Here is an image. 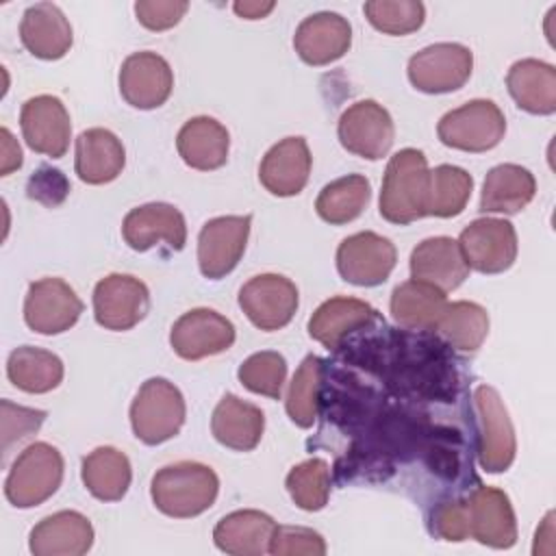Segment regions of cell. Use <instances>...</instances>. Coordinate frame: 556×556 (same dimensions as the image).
Returning a JSON list of instances; mask_svg holds the SVG:
<instances>
[{
	"instance_id": "cell-1",
	"label": "cell",
	"mask_w": 556,
	"mask_h": 556,
	"mask_svg": "<svg viewBox=\"0 0 556 556\" xmlns=\"http://www.w3.org/2000/svg\"><path fill=\"white\" fill-rule=\"evenodd\" d=\"M219 493L217 473L202 463L180 460L161 467L152 476L150 495L154 506L174 519L198 517L208 510Z\"/></svg>"
},
{
	"instance_id": "cell-2",
	"label": "cell",
	"mask_w": 556,
	"mask_h": 556,
	"mask_svg": "<svg viewBox=\"0 0 556 556\" xmlns=\"http://www.w3.org/2000/svg\"><path fill=\"white\" fill-rule=\"evenodd\" d=\"M430 169L421 150L395 152L384 169L380 191V215L391 224H413L426 215Z\"/></svg>"
},
{
	"instance_id": "cell-3",
	"label": "cell",
	"mask_w": 556,
	"mask_h": 556,
	"mask_svg": "<svg viewBox=\"0 0 556 556\" xmlns=\"http://www.w3.org/2000/svg\"><path fill=\"white\" fill-rule=\"evenodd\" d=\"M185 415L187 408L180 389L165 378H148L130 404L132 432L146 445H159L176 437L185 424Z\"/></svg>"
},
{
	"instance_id": "cell-4",
	"label": "cell",
	"mask_w": 556,
	"mask_h": 556,
	"mask_svg": "<svg viewBox=\"0 0 556 556\" xmlns=\"http://www.w3.org/2000/svg\"><path fill=\"white\" fill-rule=\"evenodd\" d=\"M63 469V456L54 445L30 443L15 458L4 480V495L15 508L39 506L61 486Z\"/></svg>"
},
{
	"instance_id": "cell-5",
	"label": "cell",
	"mask_w": 556,
	"mask_h": 556,
	"mask_svg": "<svg viewBox=\"0 0 556 556\" xmlns=\"http://www.w3.org/2000/svg\"><path fill=\"white\" fill-rule=\"evenodd\" d=\"M506 132V117L493 100H469L447 111L437 126L441 143L463 152H486L495 148Z\"/></svg>"
},
{
	"instance_id": "cell-6",
	"label": "cell",
	"mask_w": 556,
	"mask_h": 556,
	"mask_svg": "<svg viewBox=\"0 0 556 556\" xmlns=\"http://www.w3.org/2000/svg\"><path fill=\"white\" fill-rule=\"evenodd\" d=\"M473 410L478 424V458L489 473L506 471L517 452L515 428L508 410L493 387H478L473 391Z\"/></svg>"
},
{
	"instance_id": "cell-7",
	"label": "cell",
	"mask_w": 556,
	"mask_h": 556,
	"mask_svg": "<svg viewBox=\"0 0 556 556\" xmlns=\"http://www.w3.org/2000/svg\"><path fill=\"white\" fill-rule=\"evenodd\" d=\"M473 70V54L463 43L441 41L426 46L408 59V80L424 93H450L460 89Z\"/></svg>"
},
{
	"instance_id": "cell-8",
	"label": "cell",
	"mask_w": 556,
	"mask_h": 556,
	"mask_svg": "<svg viewBox=\"0 0 556 556\" xmlns=\"http://www.w3.org/2000/svg\"><path fill=\"white\" fill-rule=\"evenodd\" d=\"M458 248L469 269L502 274L517 258V230L508 219L478 217L458 237Z\"/></svg>"
},
{
	"instance_id": "cell-9",
	"label": "cell",
	"mask_w": 556,
	"mask_h": 556,
	"mask_svg": "<svg viewBox=\"0 0 556 556\" xmlns=\"http://www.w3.org/2000/svg\"><path fill=\"white\" fill-rule=\"evenodd\" d=\"M397 261L395 245L391 239L371 230L345 237L337 248L339 276L356 287L382 285Z\"/></svg>"
},
{
	"instance_id": "cell-10",
	"label": "cell",
	"mask_w": 556,
	"mask_h": 556,
	"mask_svg": "<svg viewBox=\"0 0 556 556\" xmlns=\"http://www.w3.org/2000/svg\"><path fill=\"white\" fill-rule=\"evenodd\" d=\"M337 135L348 152L378 161L391 150L395 126L382 104L376 100H358L341 113Z\"/></svg>"
},
{
	"instance_id": "cell-11",
	"label": "cell",
	"mask_w": 556,
	"mask_h": 556,
	"mask_svg": "<svg viewBox=\"0 0 556 556\" xmlns=\"http://www.w3.org/2000/svg\"><path fill=\"white\" fill-rule=\"evenodd\" d=\"M250 215H222L208 219L198 235V265L204 278L219 280L230 274L245 252Z\"/></svg>"
},
{
	"instance_id": "cell-12",
	"label": "cell",
	"mask_w": 556,
	"mask_h": 556,
	"mask_svg": "<svg viewBox=\"0 0 556 556\" xmlns=\"http://www.w3.org/2000/svg\"><path fill=\"white\" fill-rule=\"evenodd\" d=\"M83 313V302L63 278H41L28 285L24 298V321L33 332L61 334Z\"/></svg>"
},
{
	"instance_id": "cell-13",
	"label": "cell",
	"mask_w": 556,
	"mask_h": 556,
	"mask_svg": "<svg viewBox=\"0 0 556 556\" xmlns=\"http://www.w3.org/2000/svg\"><path fill=\"white\" fill-rule=\"evenodd\" d=\"M298 287L280 274H258L239 291V306L261 330L285 328L298 311Z\"/></svg>"
},
{
	"instance_id": "cell-14",
	"label": "cell",
	"mask_w": 556,
	"mask_h": 556,
	"mask_svg": "<svg viewBox=\"0 0 556 556\" xmlns=\"http://www.w3.org/2000/svg\"><path fill=\"white\" fill-rule=\"evenodd\" d=\"M150 308L146 282L130 274H109L93 289V317L106 330H130Z\"/></svg>"
},
{
	"instance_id": "cell-15",
	"label": "cell",
	"mask_w": 556,
	"mask_h": 556,
	"mask_svg": "<svg viewBox=\"0 0 556 556\" xmlns=\"http://www.w3.org/2000/svg\"><path fill=\"white\" fill-rule=\"evenodd\" d=\"M235 343V326L213 308H191L169 332L172 350L185 361H202L226 352Z\"/></svg>"
},
{
	"instance_id": "cell-16",
	"label": "cell",
	"mask_w": 556,
	"mask_h": 556,
	"mask_svg": "<svg viewBox=\"0 0 556 556\" xmlns=\"http://www.w3.org/2000/svg\"><path fill=\"white\" fill-rule=\"evenodd\" d=\"M122 98L141 111L159 109L172 96L174 74L169 63L150 50L132 52L124 59L119 70Z\"/></svg>"
},
{
	"instance_id": "cell-17",
	"label": "cell",
	"mask_w": 556,
	"mask_h": 556,
	"mask_svg": "<svg viewBox=\"0 0 556 556\" xmlns=\"http://www.w3.org/2000/svg\"><path fill=\"white\" fill-rule=\"evenodd\" d=\"M20 126L28 148L37 154L61 159L70 148V113L56 96L28 98L20 111Z\"/></svg>"
},
{
	"instance_id": "cell-18",
	"label": "cell",
	"mask_w": 556,
	"mask_h": 556,
	"mask_svg": "<svg viewBox=\"0 0 556 556\" xmlns=\"http://www.w3.org/2000/svg\"><path fill=\"white\" fill-rule=\"evenodd\" d=\"M122 237L135 252H146L159 243L169 250H182L187 241V224L182 213L165 202H150L126 213Z\"/></svg>"
},
{
	"instance_id": "cell-19",
	"label": "cell",
	"mask_w": 556,
	"mask_h": 556,
	"mask_svg": "<svg viewBox=\"0 0 556 556\" xmlns=\"http://www.w3.org/2000/svg\"><path fill=\"white\" fill-rule=\"evenodd\" d=\"M467 521L469 536L478 543L508 549L517 541V521L510 500L504 491L495 486H478L467 500Z\"/></svg>"
},
{
	"instance_id": "cell-20",
	"label": "cell",
	"mask_w": 556,
	"mask_h": 556,
	"mask_svg": "<svg viewBox=\"0 0 556 556\" xmlns=\"http://www.w3.org/2000/svg\"><path fill=\"white\" fill-rule=\"evenodd\" d=\"M352 46L350 22L332 11H319L300 22L293 35L298 56L308 65H328L341 59Z\"/></svg>"
},
{
	"instance_id": "cell-21",
	"label": "cell",
	"mask_w": 556,
	"mask_h": 556,
	"mask_svg": "<svg viewBox=\"0 0 556 556\" xmlns=\"http://www.w3.org/2000/svg\"><path fill=\"white\" fill-rule=\"evenodd\" d=\"M313 156L304 137H285L274 143L258 167L261 185L278 198L298 195L311 174Z\"/></svg>"
},
{
	"instance_id": "cell-22",
	"label": "cell",
	"mask_w": 556,
	"mask_h": 556,
	"mask_svg": "<svg viewBox=\"0 0 556 556\" xmlns=\"http://www.w3.org/2000/svg\"><path fill=\"white\" fill-rule=\"evenodd\" d=\"M22 46L37 59L56 61L72 48L74 33L65 13L52 2L28 7L20 22Z\"/></svg>"
},
{
	"instance_id": "cell-23",
	"label": "cell",
	"mask_w": 556,
	"mask_h": 556,
	"mask_svg": "<svg viewBox=\"0 0 556 556\" xmlns=\"http://www.w3.org/2000/svg\"><path fill=\"white\" fill-rule=\"evenodd\" d=\"M93 545V526L78 510H59L43 517L28 539L35 556H80Z\"/></svg>"
},
{
	"instance_id": "cell-24",
	"label": "cell",
	"mask_w": 556,
	"mask_h": 556,
	"mask_svg": "<svg viewBox=\"0 0 556 556\" xmlns=\"http://www.w3.org/2000/svg\"><path fill=\"white\" fill-rule=\"evenodd\" d=\"M469 267L463 258L458 241L452 237H430L410 252V276L434 285L443 293L454 291L467 278Z\"/></svg>"
},
{
	"instance_id": "cell-25",
	"label": "cell",
	"mask_w": 556,
	"mask_h": 556,
	"mask_svg": "<svg viewBox=\"0 0 556 556\" xmlns=\"http://www.w3.org/2000/svg\"><path fill=\"white\" fill-rule=\"evenodd\" d=\"M126 165V150L115 132L89 128L76 137L74 169L87 185H106L115 180Z\"/></svg>"
},
{
	"instance_id": "cell-26",
	"label": "cell",
	"mask_w": 556,
	"mask_h": 556,
	"mask_svg": "<svg viewBox=\"0 0 556 556\" xmlns=\"http://www.w3.org/2000/svg\"><path fill=\"white\" fill-rule=\"evenodd\" d=\"M176 150L180 159L193 169H219L228 161L230 135L226 126L217 119L208 115H198L185 122L178 130Z\"/></svg>"
},
{
	"instance_id": "cell-27",
	"label": "cell",
	"mask_w": 556,
	"mask_h": 556,
	"mask_svg": "<svg viewBox=\"0 0 556 556\" xmlns=\"http://www.w3.org/2000/svg\"><path fill=\"white\" fill-rule=\"evenodd\" d=\"M265 430L263 410L232 393H226L211 417L213 437L230 450L250 452L261 443Z\"/></svg>"
},
{
	"instance_id": "cell-28",
	"label": "cell",
	"mask_w": 556,
	"mask_h": 556,
	"mask_svg": "<svg viewBox=\"0 0 556 556\" xmlns=\"http://www.w3.org/2000/svg\"><path fill=\"white\" fill-rule=\"evenodd\" d=\"M506 87L519 109L532 115L556 111V70L539 59L515 61L506 74Z\"/></svg>"
},
{
	"instance_id": "cell-29",
	"label": "cell",
	"mask_w": 556,
	"mask_h": 556,
	"mask_svg": "<svg viewBox=\"0 0 556 556\" xmlns=\"http://www.w3.org/2000/svg\"><path fill=\"white\" fill-rule=\"evenodd\" d=\"M276 532V521L261 510H235L222 517L213 530L215 545L232 556H263L269 552V541Z\"/></svg>"
},
{
	"instance_id": "cell-30",
	"label": "cell",
	"mask_w": 556,
	"mask_h": 556,
	"mask_svg": "<svg viewBox=\"0 0 556 556\" xmlns=\"http://www.w3.org/2000/svg\"><path fill=\"white\" fill-rule=\"evenodd\" d=\"M536 193V180L530 169L502 163L489 169L482 195H480V211L484 213H519L526 208Z\"/></svg>"
},
{
	"instance_id": "cell-31",
	"label": "cell",
	"mask_w": 556,
	"mask_h": 556,
	"mask_svg": "<svg viewBox=\"0 0 556 556\" xmlns=\"http://www.w3.org/2000/svg\"><path fill=\"white\" fill-rule=\"evenodd\" d=\"M389 306L400 326L410 330H434L447 306V298L434 285L410 278L393 289Z\"/></svg>"
},
{
	"instance_id": "cell-32",
	"label": "cell",
	"mask_w": 556,
	"mask_h": 556,
	"mask_svg": "<svg viewBox=\"0 0 556 556\" xmlns=\"http://www.w3.org/2000/svg\"><path fill=\"white\" fill-rule=\"evenodd\" d=\"M374 317L376 311L367 302L337 295L315 308L308 319V334L330 350L337 348L352 330L369 324Z\"/></svg>"
},
{
	"instance_id": "cell-33",
	"label": "cell",
	"mask_w": 556,
	"mask_h": 556,
	"mask_svg": "<svg viewBox=\"0 0 556 556\" xmlns=\"http://www.w3.org/2000/svg\"><path fill=\"white\" fill-rule=\"evenodd\" d=\"M80 478L85 489L100 502H117L126 495L132 469L124 452L111 445L96 447L83 458Z\"/></svg>"
},
{
	"instance_id": "cell-34",
	"label": "cell",
	"mask_w": 556,
	"mask_h": 556,
	"mask_svg": "<svg viewBox=\"0 0 556 556\" xmlns=\"http://www.w3.org/2000/svg\"><path fill=\"white\" fill-rule=\"evenodd\" d=\"M7 376L20 391L48 393L63 380V361L48 350L22 345L9 354Z\"/></svg>"
},
{
	"instance_id": "cell-35",
	"label": "cell",
	"mask_w": 556,
	"mask_h": 556,
	"mask_svg": "<svg viewBox=\"0 0 556 556\" xmlns=\"http://www.w3.org/2000/svg\"><path fill=\"white\" fill-rule=\"evenodd\" d=\"M369 198L371 182L361 174H348L328 182L319 191L315 200V211L324 222L341 226L354 222L365 211Z\"/></svg>"
},
{
	"instance_id": "cell-36",
	"label": "cell",
	"mask_w": 556,
	"mask_h": 556,
	"mask_svg": "<svg viewBox=\"0 0 556 556\" xmlns=\"http://www.w3.org/2000/svg\"><path fill=\"white\" fill-rule=\"evenodd\" d=\"M452 348L460 352H476L489 334V315L486 311L467 300L447 302L437 328H434Z\"/></svg>"
},
{
	"instance_id": "cell-37",
	"label": "cell",
	"mask_w": 556,
	"mask_h": 556,
	"mask_svg": "<svg viewBox=\"0 0 556 556\" xmlns=\"http://www.w3.org/2000/svg\"><path fill=\"white\" fill-rule=\"evenodd\" d=\"M473 189V178L469 172L456 165H437L430 169L428 185V206L426 215L434 217H456L465 211Z\"/></svg>"
},
{
	"instance_id": "cell-38",
	"label": "cell",
	"mask_w": 556,
	"mask_h": 556,
	"mask_svg": "<svg viewBox=\"0 0 556 556\" xmlns=\"http://www.w3.org/2000/svg\"><path fill=\"white\" fill-rule=\"evenodd\" d=\"M321 358L315 354H308L298 371L293 374V380L289 384L287 393V415L298 428H311L317 419L319 410V384H321Z\"/></svg>"
},
{
	"instance_id": "cell-39",
	"label": "cell",
	"mask_w": 556,
	"mask_h": 556,
	"mask_svg": "<svg viewBox=\"0 0 556 556\" xmlns=\"http://www.w3.org/2000/svg\"><path fill=\"white\" fill-rule=\"evenodd\" d=\"M287 491L298 508L321 510L330 495V469L321 458H308L287 473Z\"/></svg>"
},
{
	"instance_id": "cell-40",
	"label": "cell",
	"mask_w": 556,
	"mask_h": 556,
	"mask_svg": "<svg viewBox=\"0 0 556 556\" xmlns=\"http://www.w3.org/2000/svg\"><path fill=\"white\" fill-rule=\"evenodd\" d=\"M363 11L376 30L400 37L415 33L426 20V7L419 0H369Z\"/></svg>"
},
{
	"instance_id": "cell-41",
	"label": "cell",
	"mask_w": 556,
	"mask_h": 556,
	"mask_svg": "<svg viewBox=\"0 0 556 556\" xmlns=\"http://www.w3.org/2000/svg\"><path fill=\"white\" fill-rule=\"evenodd\" d=\"M237 376L248 391L280 400L287 380V361L282 354L271 350L256 352L241 363Z\"/></svg>"
},
{
	"instance_id": "cell-42",
	"label": "cell",
	"mask_w": 556,
	"mask_h": 556,
	"mask_svg": "<svg viewBox=\"0 0 556 556\" xmlns=\"http://www.w3.org/2000/svg\"><path fill=\"white\" fill-rule=\"evenodd\" d=\"M269 554L274 556H324L326 541L319 532L302 526H276L269 541Z\"/></svg>"
},
{
	"instance_id": "cell-43",
	"label": "cell",
	"mask_w": 556,
	"mask_h": 556,
	"mask_svg": "<svg viewBox=\"0 0 556 556\" xmlns=\"http://www.w3.org/2000/svg\"><path fill=\"white\" fill-rule=\"evenodd\" d=\"M46 419V410L24 408L15 406L9 400H2V450H7L15 443L26 439L28 434L37 432L39 426Z\"/></svg>"
},
{
	"instance_id": "cell-44",
	"label": "cell",
	"mask_w": 556,
	"mask_h": 556,
	"mask_svg": "<svg viewBox=\"0 0 556 556\" xmlns=\"http://www.w3.org/2000/svg\"><path fill=\"white\" fill-rule=\"evenodd\" d=\"M185 0H139L135 2V15L148 30H167L176 26L187 13Z\"/></svg>"
},
{
	"instance_id": "cell-45",
	"label": "cell",
	"mask_w": 556,
	"mask_h": 556,
	"mask_svg": "<svg viewBox=\"0 0 556 556\" xmlns=\"http://www.w3.org/2000/svg\"><path fill=\"white\" fill-rule=\"evenodd\" d=\"M70 193V182L61 169L54 167H39L26 185V195L37 200L39 204L54 208L59 206Z\"/></svg>"
},
{
	"instance_id": "cell-46",
	"label": "cell",
	"mask_w": 556,
	"mask_h": 556,
	"mask_svg": "<svg viewBox=\"0 0 556 556\" xmlns=\"http://www.w3.org/2000/svg\"><path fill=\"white\" fill-rule=\"evenodd\" d=\"M432 532L445 541H465L469 536L465 500L443 502L432 513Z\"/></svg>"
},
{
	"instance_id": "cell-47",
	"label": "cell",
	"mask_w": 556,
	"mask_h": 556,
	"mask_svg": "<svg viewBox=\"0 0 556 556\" xmlns=\"http://www.w3.org/2000/svg\"><path fill=\"white\" fill-rule=\"evenodd\" d=\"M0 176H9L13 169L22 167V148L9 128H0Z\"/></svg>"
},
{
	"instance_id": "cell-48",
	"label": "cell",
	"mask_w": 556,
	"mask_h": 556,
	"mask_svg": "<svg viewBox=\"0 0 556 556\" xmlns=\"http://www.w3.org/2000/svg\"><path fill=\"white\" fill-rule=\"evenodd\" d=\"M274 7H276V2H252V0H243V2L232 4L235 13L243 20H261L269 11H274Z\"/></svg>"
}]
</instances>
